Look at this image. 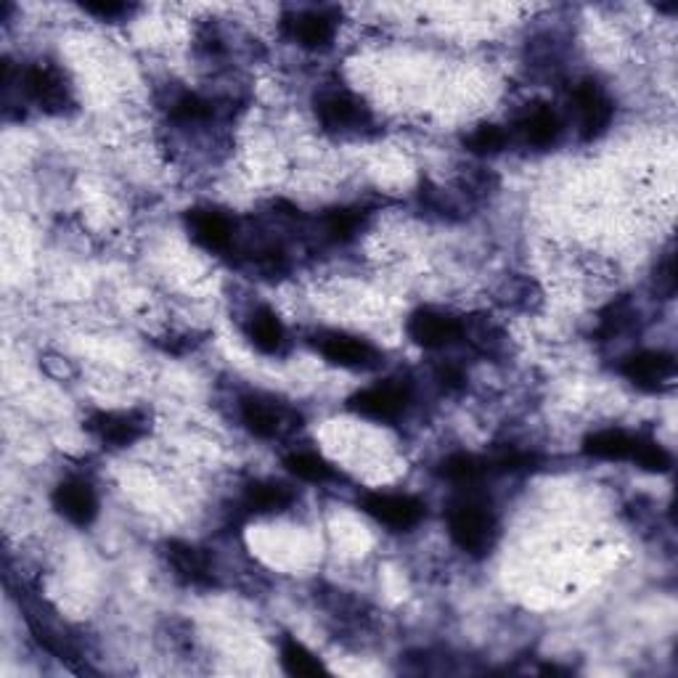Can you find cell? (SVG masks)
Instances as JSON below:
<instances>
[{
  "label": "cell",
  "mask_w": 678,
  "mask_h": 678,
  "mask_svg": "<svg viewBox=\"0 0 678 678\" xmlns=\"http://www.w3.org/2000/svg\"><path fill=\"white\" fill-rule=\"evenodd\" d=\"M448 533L461 552L485 557L496 544V517L485 501L464 496L448 507Z\"/></svg>",
  "instance_id": "cell-1"
},
{
  "label": "cell",
  "mask_w": 678,
  "mask_h": 678,
  "mask_svg": "<svg viewBox=\"0 0 678 678\" xmlns=\"http://www.w3.org/2000/svg\"><path fill=\"white\" fill-rule=\"evenodd\" d=\"M359 504L372 520L390 530H411L427 517V504L405 493H366Z\"/></svg>",
  "instance_id": "cell-2"
},
{
  "label": "cell",
  "mask_w": 678,
  "mask_h": 678,
  "mask_svg": "<svg viewBox=\"0 0 678 678\" xmlns=\"http://www.w3.org/2000/svg\"><path fill=\"white\" fill-rule=\"evenodd\" d=\"M85 429L109 448H128L149 433V419L141 411H96L85 419Z\"/></svg>",
  "instance_id": "cell-3"
},
{
  "label": "cell",
  "mask_w": 678,
  "mask_h": 678,
  "mask_svg": "<svg viewBox=\"0 0 678 678\" xmlns=\"http://www.w3.org/2000/svg\"><path fill=\"white\" fill-rule=\"evenodd\" d=\"M409 403V387L396 385V382L366 387V390H359L348 398V409L363 419H372V422H398Z\"/></svg>",
  "instance_id": "cell-4"
},
{
  "label": "cell",
  "mask_w": 678,
  "mask_h": 678,
  "mask_svg": "<svg viewBox=\"0 0 678 678\" xmlns=\"http://www.w3.org/2000/svg\"><path fill=\"white\" fill-rule=\"evenodd\" d=\"M572 104H576L578 114V128H581L583 141H596L607 133V128L613 125L615 104L607 96V90L602 88L594 80H583L581 85L572 94Z\"/></svg>",
  "instance_id": "cell-5"
},
{
  "label": "cell",
  "mask_w": 678,
  "mask_h": 678,
  "mask_svg": "<svg viewBox=\"0 0 678 678\" xmlns=\"http://www.w3.org/2000/svg\"><path fill=\"white\" fill-rule=\"evenodd\" d=\"M242 422L255 437L274 440V437H281L289 429L300 427V414L270 398L250 396L242 400Z\"/></svg>",
  "instance_id": "cell-6"
},
{
  "label": "cell",
  "mask_w": 678,
  "mask_h": 678,
  "mask_svg": "<svg viewBox=\"0 0 678 678\" xmlns=\"http://www.w3.org/2000/svg\"><path fill=\"white\" fill-rule=\"evenodd\" d=\"M313 348L324 355L326 361L342 368H372L377 366L379 353L366 339L348 335V331H318L313 337Z\"/></svg>",
  "instance_id": "cell-7"
},
{
  "label": "cell",
  "mask_w": 678,
  "mask_h": 678,
  "mask_svg": "<svg viewBox=\"0 0 678 678\" xmlns=\"http://www.w3.org/2000/svg\"><path fill=\"white\" fill-rule=\"evenodd\" d=\"M316 114L320 125L326 131L335 133H350L361 131L363 125H368L372 114H368L366 104L361 98H355L348 90H329V94H320L316 101Z\"/></svg>",
  "instance_id": "cell-8"
},
{
  "label": "cell",
  "mask_w": 678,
  "mask_h": 678,
  "mask_svg": "<svg viewBox=\"0 0 678 678\" xmlns=\"http://www.w3.org/2000/svg\"><path fill=\"white\" fill-rule=\"evenodd\" d=\"M622 377L639 387V390L657 392L663 387H668L676 377V361L670 353L663 350H641L633 353L631 359L622 363Z\"/></svg>",
  "instance_id": "cell-9"
},
{
  "label": "cell",
  "mask_w": 678,
  "mask_h": 678,
  "mask_svg": "<svg viewBox=\"0 0 678 678\" xmlns=\"http://www.w3.org/2000/svg\"><path fill=\"white\" fill-rule=\"evenodd\" d=\"M405 331H409V337L414 339L419 348L440 350V348H448V344L459 342L461 320L446 316V313L422 307V311L411 313L409 324H405Z\"/></svg>",
  "instance_id": "cell-10"
},
{
  "label": "cell",
  "mask_w": 678,
  "mask_h": 678,
  "mask_svg": "<svg viewBox=\"0 0 678 678\" xmlns=\"http://www.w3.org/2000/svg\"><path fill=\"white\" fill-rule=\"evenodd\" d=\"M22 88L48 114H61L70 107V90H66L64 80L48 64L29 66L22 77Z\"/></svg>",
  "instance_id": "cell-11"
},
{
  "label": "cell",
  "mask_w": 678,
  "mask_h": 678,
  "mask_svg": "<svg viewBox=\"0 0 678 678\" xmlns=\"http://www.w3.org/2000/svg\"><path fill=\"white\" fill-rule=\"evenodd\" d=\"M186 228L196 244L205 246L209 252H226L231 250L233 237V220L228 215L218 213V209L196 207L186 213Z\"/></svg>",
  "instance_id": "cell-12"
},
{
  "label": "cell",
  "mask_w": 678,
  "mask_h": 678,
  "mask_svg": "<svg viewBox=\"0 0 678 678\" xmlns=\"http://www.w3.org/2000/svg\"><path fill=\"white\" fill-rule=\"evenodd\" d=\"M53 509L72 525L88 528L98 514V498L94 488L83 480H64L53 491Z\"/></svg>",
  "instance_id": "cell-13"
},
{
  "label": "cell",
  "mask_w": 678,
  "mask_h": 678,
  "mask_svg": "<svg viewBox=\"0 0 678 678\" xmlns=\"http://www.w3.org/2000/svg\"><path fill=\"white\" fill-rule=\"evenodd\" d=\"M283 33L302 48H326L335 40V20L326 11H298L283 16Z\"/></svg>",
  "instance_id": "cell-14"
},
{
  "label": "cell",
  "mask_w": 678,
  "mask_h": 678,
  "mask_svg": "<svg viewBox=\"0 0 678 678\" xmlns=\"http://www.w3.org/2000/svg\"><path fill=\"white\" fill-rule=\"evenodd\" d=\"M165 559L178 578L189 585H213V565L202 548L186 544V541H168L165 544Z\"/></svg>",
  "instance_id": "cell-15"
},
{
  "label": "cell",
  "mask_w": 678,
  "mask_h": 678,
  "mask_svg": "<svg viewBox=\"0 0 678 678\" xmlns=\"http://www.w3.org/2000/svg\"><path fill=\"white\" fill-rule=\"evenodd\" d=\"M517 133H520L522 144L535 146V149H546V146L557 144L559 133H562V122H559V114L552 107L538 104V107L528 109L522 114V120L517 122Z\"/></svg>",
  "instance_id": "cell-16"
},
{
  "label": "cell",
  "mask_w": 678,
  "mask_h": 678,
  "mask_svg": "<svg viewBox=\"0 0 678 678\" xmlns=\"http://www.w3.org/2000/svg\"><path fill=\"white\" fill-rule=\"evenodd\" d=\"M294 504V491L274 480H257L244 488L242 507L250 514H281Z\"/></svg>",
  "instance_id": "cell-17"
},
{
  "label": "cell",
  "mask_w": 678,
  "mask_h": 678,
  "mask_svg": "<svg viewBox=\"0 0 678 678\" xmlns=\"http://www.w3.org/2000/svg\"><path fill=\"white\" fill-rule=\"evenodd\" d=\"M246 337L265 355H279L287 348V329L270 307H257L246 320Z\"/></svg>",
  "instance_id": "cell-18"
},
{
  "label": "cell",
  "mask_w": 678,
  "mask_h": 678,
  "mask_svg": "<svg viewBox=\"0 0 678 678\" xmlns=\"http://www.w3.org/2000/svg\"><path fill=\"white\" fill-rule=\"evenodd\" d=\"M639 435L626 429H600L583 437V453L600 461H631Z\"/></svg>",
  "instance_id": "cell-19"
},
{
  "label": "cell",
  "mask_w": 678,
  "mask_h": 678,
  "mask_svg": "<svg viewBox=\"0 0 678 678\" xmlns=\"http://www.w3.org/2000/svg\"><path fill=\"white\" fill-rule=\"evenodd\" d=\"M461 339H467L477 353L491 355V359L501 355L504 348H507V335L491 316H472L461 320Z\"/></svg>",
  "instance_id": "cell-20"
},
{
  "label": "cell",
  "mask_w": 678,
  "mask_h": 678,
  "mask_svg": "<svg viewBox=\"0 0 678 678\" xmlns=\"http://www.w3.org/2000/svg\"><path fill=\"white\" fill-rule=\"evenodd\" d=\"M363 223H366V213L359 207H335L329 209L326 215H320L318 228H320V239L331 244H344L361 231Z\"/></svg>",
  "instance_id": "cell-21"
},
{
  "label": "cell",
  "mask_w": 678,
  "mask_h": 678,
  "mask_svg": "<svg viewBox=\"0 0 678 678\" xmlns=\"http://www.w3.org/2000/svg\"><path fill=\"white\" fill-rule=\"evenodd\" d=\"M488 474H491L488 461L480 459V456L474 453L459 451L440 461V477L453 485H461V488H472V485L483 483Z\"/></svg>",
  "instance_id": "cell-22"
},
{
  "label": "cell",
  "mask_w": 678,
  "mask_h": 678,
  "mask_svg": "<svg viewBox=\"0 0 678 678\" xmlns=\"http://www.w3.org/2000/svg\"><path fill=\"white\" fill-rule=\"evenodd\" d=\"M283 467H287L289 474L302 480V483H331L337 480L335 467L324 459V456L313 453V451H294L283 459Z\"/></svg>",
  "instance_id": "cell-23"
},
{
  "label": "cell",
  "mask_w": 678,
  "mask_h": 678,
  "mask_svg": "<svg viewBox=\"0 0 678 678\" xmlns=\"http://www.w3.org/2000/svg\"><path fill=\"white\" fill-rule=\"evenodd\" d=\"M281 665L289 676H318L324 674V663L298 639L287 637L281 641Z\"/></svg>",
  "instance_id": "cell-24"
},
{
  "label": "cell",
  "mask_w": 678,
  "mask_h": 678,
  "mask_svg": "<svg viewBox=\"0 0 678 678\" xmlns=\"http://www.w3.org/2000/svg\"><path fill=\"white\" fill-rule=\"evenodd\" d=\"M637 318H639V311L633 307L631 300L613 302V305L602 313L600 331H596V335H600L602 339H615V337L628 335V331L637 326Z\"/></svg>",
  "instance_id": "cell-25"
},
{
  "label": "cell",
  "mask_w": 678,
  "mask_h": 678,
  "mask_svg": "<svg viewBox=\"0 0 678 678\" xmlns=\"http://www.w3.org/2000/svg\"><path fill=\"white\" fill-rule=\"evenodd\" d=\"M509 141H511L509 131H504V128L485 122V125H477L470 135H467L464 146L472 154H480V157H488V154H498V152L507 149Z\"/></svg>",
  "instance_id": "cell-26"
},
{
  "label": "cell",
  "mask_w": 678,
  "mask_h": 678,
  "mask_svg": "<svg viewBox=\"0 0 678 678\" xmlns=\"http://www.w3.org/2000/svg\"><path fill=\"white\" fill-rule=\"evenodd\" d=\"M631 461L633 464H639L644 472H652V474H665L670 470V467H674V459H670V453L665 451L659 443L650 440V437H639L637 448H633Z\"/></svg>",
  "instance_id": "cell-27"
},
{
  "label": "cell",
  "mask_w": 678,
  "mask_h": 678,
  "mask_svg": "<svg viewBox=\"0 0 678 678\" xmlns=\"http://www.w3.org/2000/svg\"><path fill=\"white\" fill-rule=\"evenodd\" d=\"M170 117L175 122H183V125H199V122H207L213 117V104L196 94H183L172 101Z\"/></svg>",
  "instance_id": "cell-28"
},
{
  "label": "cell",
  "mask_w": 678,
  "mask_h": 678,
  "mask_svg": "<svg viewBox=\"0 0 678 678\" xmlns=\"http://www.w3.org/2000/svg\"><path fill=\"white\" fill-rule=\"evenodd\" d=\"M533 292H535V283L533 281L514 279V281L504 283L501 298H498V300H501L504 305H509V307H520V311H530V307H533V300H538V298H533Z\"/></svg>",
  "instance_id": "cell-29"
},
{
  "label": "cell",
  "mask_w": 678,
  "mask_h": 678,
  "mask_svg": "<svg viewBox=\"0 0 678 678\" xmlns=\"http://www.w3.org/2000/svg\"><path fill=\"white\" fill-rule=\"evenodd\" d=\"M655 292L663 300H670L676 294V261H674V252H665V257L657 265V274H655Z\"/></svg>",
  "instance_id": "cell-30"
},
{
  "label": "cell",
  "mask_w": 678,
  "mask_h": 678,
  "mask_svg": "<svg viewBox=\"0 0 678 678\" xmlns=\"http://www.w3.org/2000/svg\"><path fill=\"white\" fill-rule=\"evenodd\" d=\"M85 14H94L101 22H117V20H125V16L133 14V5L128 3H83Z\"/></svg>",
  "instance_id": "cell-31"
},
{
  "label": "cell",
  "mask_w": 678,
  "mask_h": 678,
  "mask_svg": "<svg viewBox=\"0 0 678 678\" xmlns=\"http://www.w3.org/2000/svg\"><path fill=\"white\" fill-rule=\"evenodd\" d=\"M437 382H440L446 390H459V387H464L467 379H464V372H461L459 366H451V363H448V366L437 368Z\"/></svg>",
  "instance_id": "cell-32"
}]
</instances>
